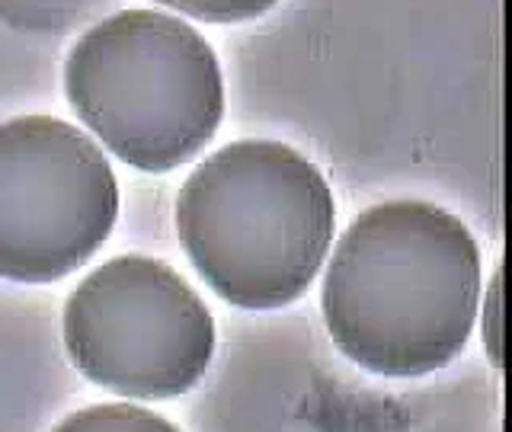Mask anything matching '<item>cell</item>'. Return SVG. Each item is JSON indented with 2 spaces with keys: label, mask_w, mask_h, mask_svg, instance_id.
<instances>
[{
  "label": "cell",
  "mask_w": 512,
  "mask_h": 432,
  "mask_svg": "<svg viewBox=\"0 0 512 432\" xmlns=\"http://www.w3.org/2000/svg\"><path fill=\"white\" fill-rule=\"evenodd\" d=\"M64 346L77 372L132 400L192 391L215 356V320L173 266L116 256L68 295Z\"/></svg>",
  "instance_id": "obj_4"
},
{
  "label": "cell",
  "mask_w": 512,
  "mask_h": 432,
  "mask_svg": "<svg viewBox=\"0 0 512 432\" xmlns=\"http://www.w3.org/2000/svg\"><path fill=\"white\" fill-rule=\"evenodd\" d=\"M64 93L106 151L144 173L192 160L224 116L212 42L154 7H128L90 26L64 58Z\"/></svg>",
  "instance_id": "obj_3"
},
{
  "label": "cell",
  "mask_w": 512,
  "mask_h": 432,
  "mask_svg": "<svg viewBox=\"0 0 512 432\" xmlns=\"http://www.w3.org/2000/svg\"><path fill=\"white\" fill-rule=\"evenodd\" d=\"M119 183L87 132L55 116L0 122V279L48 285L100 250Z\"/></svg>",
  "instance_id": "obj_5"
},
{
  "label": "cell",
  "mask_w": 512,
  "mask_h": 432,
  "mask_svg": "<svg viewBox=\"0 0 512 432\" xmlns=\"http://www.w3.org/2000/svg\"><path fill=\"white\" fill-rule=\"evenodd\" d=\"M336 228L327 176L292 144L244 138L208 154L176 199V234L218 298L244 311L298 301Z\"/></svg>",
  "instance_id": "obj_2"
},
{
  "label": "cell",
  "mask_w": 512,
  "mask_h": 432,
  "mask_svg": "<svg viewBox=\"0 0 512 432\" xmlns=\"http://www.w3.org/2000/svg\"><path fill=\"white\" fill-rule=\"evenodd\" d=\"M52 432H180L154 410L132 404H93L84 407L52 429Z\"/></svg>",
  "instance_id": "obj_6"
},
{
  "label": "cell",
  "mask_w": 512,
  "mask_h": 432,
  "mask_svg": "<svg viewBox=\"0 0 512 432\" xmlns=\"http://www.w3.org/2000/svg\"><path fill=\"white\" fill-rule=\"evenodd\" d=\"M480 272L458 215L423 199L365 208L336 240L320 288L330 340L381 378L439 372L471 340Z\"/></svg>",
  "instance_id": "obj_1"
}]
</instances>
